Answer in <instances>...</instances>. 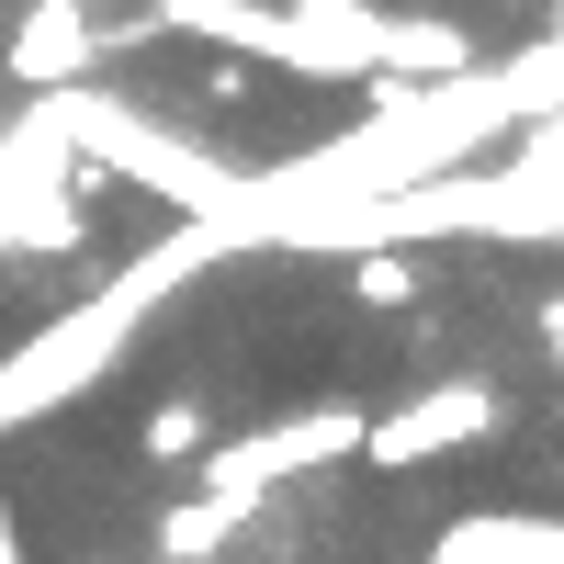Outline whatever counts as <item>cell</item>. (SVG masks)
<instances>
[{
	"mask_svg": "<svg viewBox=\"0 0 564 564\" xmlns=\"http://www.w3.org/2000/svg\"><path fill=\"white\" fill-rule=\"evenodd\" d=\"M226 542H238V520H226L215 497H181L170 520H159V553H170V564H215Z\"/></svg>",
	"mask_w": 564,
	"mask_h": 564,
	"instance_id": "7",
	"label": "cell"
},
{
	"mask_svg": "<svg viewBox=\"0 0 564 564\" xmlns=\"http://www.w3.org/2000/svg\"><path fill=\"white\" fill-rule=\"evenodd\" d=\"M294 79H384V0H271Z\"/></svg>",
	"mask_w": 564,
	"mask_h": 564,
	"instance_id": "4",
	"label": "cell"
},
{
	"mask_svg": "<svg viewBox=\"0 0 564 564\" xmlns=\"http://www.w3.org/2000/svg\"><path fill=\"white\" fill-rule=\"evenodd\" d=\"M0 564H34V553H23V520H12V497H0Z\"/></svg>",
	"mask_w": 564,
	"mask_h": 564,
	"instance_id": "10",
	"label": "cell"
},
{
	"mask_svg": "<svg viewBox=\"0 0 564 564\" xmlns=\"http://www.w3.org/2000/svg\"><path fill=\"white\" fill-rule=\"evenodd\" d=\"M90 68H102V23H90L79 0H23V12H12L0 79H12L23 102H45V90H79Z\"/></svg>",
	"mask_w": 564,
	"mask_h": 564,
	"instance_id": "5",
	"label": "cell"
},
{
	"mask_svg": "<svg viewBox=\"0 0 564 564\" xmlns=\"http://www.w3.org/2000/svg\"><path fill=\"white\" fill-rule=\"evenodd\" d=\"M350 305H372V316L417 305V260H395V249H350Z\"/></svg>",
	"mask_w": 564,
	"mask_h": 564,
	"instance_id": "8",
	"label": "cell"
},
{
	"mask_svg": "<svg viewBox=\"0 0 564 564\" xmlns=\"http://www.w3.org/2000/svg\"><path fill=\"white\" fill-rule=\"evenodd\" d=\"M497 417H508L497 384H430V395H406V406H372V417H361V463H372V475H417V463H441V452L497 441Z\"/></svg>",
	"mask_w": 564,
	"mask_h": 564,
	"instance_id": "3",
	"label": "cell"
},
{
	"mask_svg": "<svg viewBox=\"0 0 564 564\" xmlns=\"http://www.w3.org/2000/svg\"><path fill=\"white\" fill-rule=\"evenodd\" d=\"M12 12H23V0H12Z\"/></svg>",
	"mask_w": 564,
	"mask_h": 564,
	"instance_id": "13",
	"label": "cell"
},
{
	"mask_svg": "<svg viewBox=\"0 0 564 564\" xmlns=\"http://www.w3.org/2000/svg\"><path fill=\"white\" fill-rule=\"evenodd\" d=\"M226 249H249V226H238V215H193V226H170L159 249H135V260H124L90 305L45 316L34 339L0 361V441L34 430V417H57V406L90 384V372H113V361H124V339L148 327V305H170L181 282H193L204 260H226Z\"/></svg>",
	"mask_w": 564,
	"mask_h": 564,
	"instance_id": "1",
	"label": "cell"
},
{
	"mask_svg": "<svg viewBox=\"0 0 564 564\" xmlns=\"http://www.w3.org/2000/svg\"><path fill=\"white\" fill-rule=\"evenodd\" d=\"M204 441H215L204 395H159V406H148V430H135V452H148V463H204Z\"/></svg>",
	"mask_w": 564,
	"mask_h": 564,
	"instance_id": "6",
	"label": "cell"
},
{
	"mask_svg": "<svg viewBox=\"0 0 564 564\" xmlns=\"http://www.w3.org/2000/svg\"><path fill=\"white\" fill-rule=\"evenodd\" d=\"M542 350H553V361H564V294H553V305H542Z\"/></svg>",
	"mask_w": 564,
	"mask_h": 564,
	"instance_id": "11",
	"label": "cell"
},
{
	"mask_svg": "<svg viewBox=\"0 0 564 564\" xmlns=\"http://www.w3.org/2000/svg\"><path fill=\"white\" fill-rule=\"evenodd\" d=\"M361 417H372L361 395H305V406L260 417V430H238V441H204V486H193V497H215L226 520H260L294 475L361 463Z\"/></svg>",
	"mask_w": 564,
	"mask_h": 564,
	"instance_id": "2",
	"label": "cell"
},
{
	"mask_svg": "<svg viewBox=\"0 0 564 564\" xmlns=\"http://www.w3.org/2000/svg\"><path fill=\"white\" fill-rule=\"evenodd\" d=\"M79 12H90V23H102V12H124V0H79Z\"/></svg>",
	"mask_w": 564,
	"mask_h": 564,
	"instance_id": "12",
	"label": "cell"
},
{
	"mask_svg": "<svg viewBox=\"0 0 564 564\" xmlns=\"http://www.w3.org/2000/svg\"><path fill=\"white\" fill-rule=\"evenodd\" d=\"M486 542L508 564H564V520H531V508H486Z\"/></svg>",
	"mask_w": 564,
	"mask_h": 564,
	"instance_id": "9",
	"label": "cell"
}]
</instances>
